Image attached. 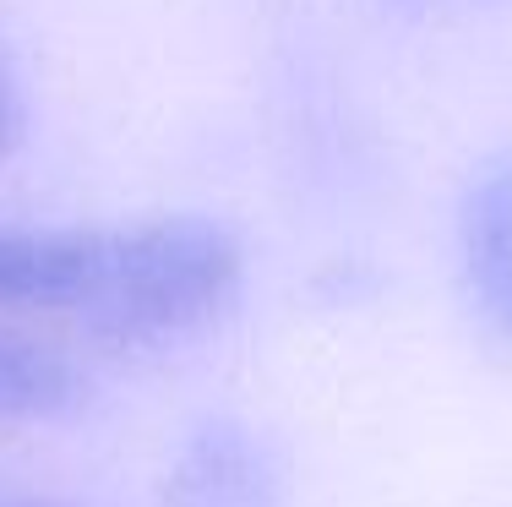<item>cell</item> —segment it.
Returning a JSON list of instances; mask_svg holds the SVG:
<instances>
[{"label": "cell", "mask_w": 512, "mask_h": 507, "mask_svg": "<svg viewBox=\"0 0 512 507\" xmlns=\"http://www.w3.org/2000/svg\"><path fill=\"white\" fill-rule=\"evenodd\" d=\"M246 284V246L235 229L202 213L115 224L109 279L88 338L115 349L175 344L213 328Z\"/></svg>", "instance_id": "cell-1"}, {"label": "cell", "mask_w": 512, "mask_h": 507, "mask_svg": "<svg viewBox=\"0 0 512 507\" xmlns=\"http://www.w3.org/2000/svg\"><path fill=\"white\" fill-rule=\"evenodd\" d=\"M109 229H0V311L60 317L88 333L109 279Z\"/></svg>", "instance_id": "cell-2"}, {"label": "cell", "mask_w": 512, "mask_h": 507, "mask_svg": "<svg viewBox=\"0 0 512 507\" xmlns=\"http://www.w3.org/2000/svg\"><path fill=\"white\" fill-rule=\"evenodd\" d=\"M164 507H284V475L246 420L213 415L180 442L164 475Z\"/></svg>", "instance_id": "cell-3"}, {"label": "cell", "mask_w": 512, "mask_h": 507, "mask_svg": "<svg viewBox=\"0 0 512 507\" xmlns=\"http://www.w3.org/2000/svg\"><path fill=\"white\" fill-rule=\"evenodd\" d=\"M463 289L480 322L512 349V148L480 164L458 208Z\"/></svg>", "instance_id": "cell-4"}, {"label": "cell", "mask_w": 512, "mask_h": 507, "mask_svg": "<svg viewBox=\"0 0 512 507\" xmlns=\"http://www.w3.org/2000/svg\"><path fill=\"white\" fill-rule=\"evenodd\" d=\"M88 398L82 366L50 338L0 322V426H44L66 420Z\"/></svg>", "instance_id": "cell-5"}, {"label": "cell", "mask_w": 512, "mask_h": 507, "mask_svg": "<svg viewBox=\"0 0 512 507\" xmlns=\"http://www.w3.org/2000/svg\"><path fill=\"white\" fill-rule=\"evenodd\" d=\"M17 137H22V88H17V71H11L6 50H0V164L17 148Z\"/></svg>", "instance_id": "cell-6"}, {"label": "cell", "mask_w": 512, "mask_h": 507, "mask_svg": "<svg viewBox=\"0 0 512 507\" xmlns=\"http://www.w3.org/2000/svg\"><path fill=\"white\" fill-rule=\"evenodd\" d=\"M0 507H50V502H22V497H0Z\"/></svg>", "instance_id": "cell-7"}]
</instances>
